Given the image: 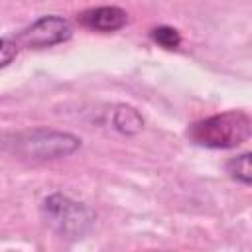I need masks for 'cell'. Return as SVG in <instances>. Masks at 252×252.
<instances>
[{
    "mask_svg": "<svg viewBox=\"0 0 252 252\" xmlns=\"http://www.w3.org/2000/svg\"><path fill=\"white\" fill-rule=\"evenodd\" d=\"M250 132L252 120L246 112L226 110L191 124L187 136L199 146L213 150H228L246 142L250 138Z\"/></svg>",
    "mask_w": 252,
    "mask_h": 252,
    "instance_id": "1",
    "label": "cell"
},
{
    "mask_svg": "<svg viewBox=\"0 0 252 252\" xmlns=\"http://www.w3.org/2000/svg\"><path fill=\"white\" fill-rule=\"evenodd\" d=\"M2 146L20 158L28 159H55L71 156L81 148V138L69 134V132H57V130H26L12 134L4 138Z\"/></svg>",
    "mask_w": 252,
    "mask_h": 252,
    "instance_id": "2",
    "label": "cell"
},
{
    "mask_svg": "<svg viewBox=\"0 0 252 252\" xmlns=\"http://www.w3.org/2000/svg\"><path fill=\"white\" fill-rule=\"evenodd\" d=\"M41 213L45 222L61 236L69 240H79L83 238L93 222H94V213L79 201H73L71 197H65L61 193H53L43 199Z\"/></svg>",
    "mask_w": 252,
    "mask_h": 252,
    "instance_id": "3",
    "label": "cell"
},
{
    "mask_svg": "<svg viewBox=\"0 0 252 252\" xmlns=\"http://www.w3.org/2000/svg\"><path fill=\"white\" fill-rule=\"evenodd\" d=\"M71 26L61 16H41L32 26L18 33V41L24 47H51L71 37Z\"/></svg>",
    "mask_w": 252,
    "mask_h": 252,
    "instance_id": "4",
    "label": "cell"
},
{
    "mask_svg": "<svg viewBox=\"0 0 252 252\" xmlns=\"http://www.w3.org/2000/svg\"><path fill=\"white\" fill-rule=\"evenodd\" d=\"M81 26L94 32H116L128 22V14L118 6H100L85 10L79 16Z\"/></svg>",
    "mask_w": 252,
    "mask_h": 252,
    "instance_id": "5",
    "label": "cell"
},
{
    "mask_svg": "<svg viewBox=\"0 0 252 252\" xmlns=\"http://www.w3.org/2000/svg\"><path fill=\"white\" fill-rule=\"evenodd\" d=\"M112 124L114 128L124 134V136H134L138 132H142L144 128V118L142 114L132 108V106H126V104H118L114 108V114H112Z\"/></svg>",
    "mask_w": 252,
    "mask_h": 252,
    "instance_id": "6",
    "label": "cell"
},
{
    "mask_svg": "<svg viewBox=\"0 0 252 252\" xmlns=\"http://www.w3.org/2000/svg\"><path fill=\"white\" fill-rule=\"evenodd\" d=\"M226 173L242 183V185H250L252 183V169H250V152H244L240 156H234L226 161Z\"/></svg>",
    "mask_w": 252,
    "mask_h": 252,
    "instance_id": "7",
    "label": "cell"
},
{
    "mask_svg": "<svg viewBox=\"0 0 252 252\" xmlns=\"http://www.w3.org/2000/svg\"><path fill=\"white\" fill-rule=\"evenodd\" d=\"M152 39L158 45L165 47V49H175L181 43L179 32L175 28H171V26H158V28H154L152 30Z\"/></svg>",
    "mask_w": 252,
    "mask_h": 252,
    "instance_id": "8",
    "label": "cell"
},
{
    "mask_svg": "<svg viewBox=\"0 0 252 252\" xmlns=\"http://www.w3.org/2000/svg\"><path fill=\"white\" fill-rule=\"evenodd\" d=\"M18 55V43L6 37H0V69L10 65Z\"/></svg>",
    "mask_w": 252,
    "mask_h": 252,
    "instance_id": "9",
    "label": "cell"
}]
</instances>
